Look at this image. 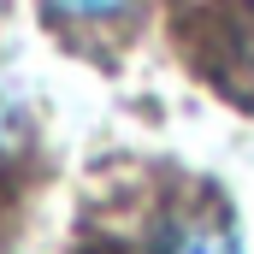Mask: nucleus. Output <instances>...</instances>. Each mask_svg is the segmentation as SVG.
<instances>
[{"label": "nucleus", "mask_w": 254, "mask_h": 254, "mask_svg": "<svg viewBox=\"0 0 254 254\" xmlns=\"http://www.w3.org/2000/svg\"><path fill=\"white\" fill-rule=\"evenodd\" d=\"M148 254H243V249H237L231 225H219V219H190V225H178L172 237H160Z\"/></svg>", "instance_id": "obj_1"}, {"label": "nucleus", "mask_w": 254, "mask_h": 254, "mask_svg": "<svg viewBox=\"0 0 254 254\" xmlns=\"http://www.w3.org/2000/svg\"><path fill=\"white\" fill-rule=\"evenodd\" d=\"M24 142H30V119H24V113H18V107L0 95V172H6V166L24 154Z\"/></svg>", "instance_id": "obj_2"}]
</instances>
